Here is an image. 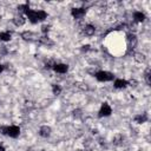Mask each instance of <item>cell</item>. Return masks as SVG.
Segmentation results:
<instances>
[{"label":"cell","instance_id":"cell-1","mask_svg":"<svg viewBox=\"0 0 151 151\" xmlns=\"http://www.w3.org/2000/svg\"><path fill=\"white\" fill-rule=\"evenodd\" d=\"M28 18V20L32 22V24H37L39 21H42L47 18V13L42 9H39V11H33V9H28L26 13H25Z\"/></svg>","mask_w":151,"mask_h":151},{"label":"cell","instance_id":"cell-2","mask_svg":"<svg viewBox=\"0 0 151 151\" xmlns=\"http://www.w3.org/2000/svg\"><path fill=\"white\" fill-rule=\"evenodd\" d=\"M94 77H96V79L99 80V81H111V80H113V78H114L113 73L107 72V71H98V72H96Z\"/></svg>","mask_w":151,"mask_h":151},{"label":"cell","instance_id":"cell-3","mask_svg":"<svg viewBox=\"0 0 151 151\" xmlns=\"http://www.w3.org/2000/svg\"><path fill=\"white\" fill-rule=\"evenodd\" d=\"M137 42H138L137 37H136L133 33H127V34H126V44H127L129 51L133 50V48L137 46Z\"/></svg>","mask_w":151,"mask_h":151},{"label":"cell","instance_id":"cell-4","mask_svg":"<svg viewBox=\"0 0 151 151\" xmlns=\"http://www.w3.org/2000/svg\"><path fill=\"white\" fill-rule=\"evenodd\" d=\"M20 133V127L17 125H11V126H6V131L5 134L12 137V138H17Z\"/></svg>","mask_w":151,"mask_h":151},{"label":"cell","instance_id":"cell-5","mask_svg":"<svg viewBox=\"0 0 151 151\" xmlns=\"http://www.w3.org/2000/svg\"><path fill=\"white\" fill-rule=\"evenodd\" d=\"M111 113H112L111 106H110L107 103H103V105H101V107H100V110H99L98 116H99V117H107V116H110Z\"/></svg>","mask_w":151,"mask_h":151},{"label":"cell","instance_id":"cell-6","mask_svg":"<svg viewBox=\"0 0 151 151\" xmlns=\"http://www.w3.org/2000/svg\"><path fill=\"white\" fill-rule=\"evenodd\" d=\"M86 13V8L85 7H79V8H73L71 11V14L74 19H81Z\"/></svg>","mask_w":151,"mask_h":151},{"label":"cell","instance_id":"cell-7","mask_svg":"<svg viewBox=\"0 0 151 151\" xmlns=\"http://www.w3.org/2000/svg\"><path fill=\"white\" fill-rule=\"evenodd\" d=\"M21 38L26 41H34V40H38L39 37L35 33L31 32V31H25V32L21 33Z\"/></svg>","mask_w":151,"mask_h":151},{"label":"cell","instance_id":"cell-8","mask_svg":"<svg viewBox=\"0 0 151 151\" xmlns=\"http://www.w3.org/2000/svg\"><path fill=\"white\" fill-rule=\"evenodd\" d=\"M53 71H55L57 73H66L68 70V66L66 64H54L52 66Z\"/></svg>","mask_w":151,"mask_h":151},{"label":"cell","instance_id":"cell-9","mask_svg":"<svg viewBox=\"0 0 151 151\" xmlns=\"http://www.w3.org/2000/svg\"><path fill=\"white\" fill-rule=\"evenodd\" d=\"M94 32H96L94 26H92V25H90V24H88V25H85V26L83 27V34L86 35V37H91V35H93Z\"/></svg>","mask_w":151,"mask_h":151},{"label":"cell","instance_id":"cell-10","mask_svg":"<svg viewBox=\"0 0 151 151\" xmlns=\"http://www.w3.org/2000/svg\"><path fill=\"white\" fill-rule=\"evenodd\" d=\"M51 132H52V130H51V127L47 126V125H42V126L39 129V134H40L41 137H44V138L50 137V136H51Z\"/></svg>","mask_w":151,"mask_h":151},{"label":"cell","instance_id":"cell-11","mask_svg":"<svg viewBox=\"0 0 151 151\" xmlns=\"http://www.w3.org/2000/svg\"><path fill=\"white\" fill-rule=\"evenodd\" d=\"M38 42H39L40 45H44V46H52V45H53V41H52L48 37H46V35L38 38Z\"/></svg>","mask_w":151,"mask_h":151},{"label":"cell","instance_id":"cell-12","mask_svg":"<svg viewBox=\"0 0 151 151\" xmlns=\"http://www.w3.org/2000/svg\"><path fill=\"white\" fill-rule=\"evenodd\" d=\"M113 144L117 145V146H122L124 144V136L120 134V133H117L114 137H113Z\"/></svg>","mask_w":151,"mask_h":151},{"label":"cell","instance_id":"cell-13","mask_svg":"<svg viewBox=\"0 0 151 151\" xmlns=\"http://www.w3.org/2000/svg\"><path fill=\"white\" fill-rule=\"evenodd\" d=\"M12 21H13V24H14L15 26H22V25L25 24L26 19H25L22 15H17V17H14V18L12 19Z\"/></svg>","mask_w":151,"mask_h":151},{"label":"cell","instance_id":"cell-14","mask_svg":"<svg viewBox=\"0 0 151 151\" xmlns=\"http://www.w3.org/2000/svg\"><path fill=\"white\" fill-rule=\"evenodd\" d=\"M129 85V81L124 80V79H116L114 80V87L116 88H124Z\"/></svg>","mask_w":151,"mask_h":151},{"label":"cell","instance_id":"cell-15","mask_svg":"<svg viewBox=\"0 0 151 151\" xmlns=\"http://www.w3.org/2000/svg\"><path fill=\"white\" fill-rule=\"evenodd\" d=\"M133 19H134L136 22H143V21L145 20V14L137 11V12L133 13Z\"/></svg>","mask_w":151,"mask_h":151},{"label":"cell","instance_id":"cell-16","mask_svg":"<svg viewBox=\"0 0 151 151\" xmlns=\"http://www.w3.org/2000/svg\"><path fill=\"white\" fill-rule=\"evenodd\" d=\"M147 120V114L146 113H142V114H137L134 116V122L138 124H143Z\"/></svg>","mask_w":151,"mask_h":151},{"label":"cell","instance_id":"cell-17","mask_svg":"<svg viewBox=\"0 0 151 151\" xmlns=\"http://www.w3.org/2000/svg\"><path fill=\"white\" fill-rule=\"evenodd\" d=\"M133 58H134V60L138 61V63H144V61L146 60V58H145V55H144L143 53H134V54H133Z\"/></svg>","mask_w":151,"mask_h":151},{"label":"cell","instance_id":"cell-18","mask_svg":"<svg viewBox=\"0 0 151 151\" xmlns=\"http://www.w3.org/2000/svg\"><path fill=\"white\" fill-rule=\"evenodd\" d=\"M144 78H145L146 84H147V85H151V71H150L149 67L146 68V71H145V73H144Z\"/></svg>","mask_w":151,"mask_h":151},{"label":"cell","instance_id":"cell-19","mask_svg":"<svg viewBox=\"0 0 151 151\" xmlns=\"http://www.w3.org/2000/svg\"><path fill=\"white\" fill-rule=\"evenodd\" d=\"M0 39L2 41H9L11 40V33L9 32H1L0 33Z\"/></svg>","mask_w":151,"mask_h":151},{"label":"cell","instance_id":"cell-20","mask_svg":"<svg viewBox=\"0 0 151 151\" xmlns=\"http://www.w3.org/2000/svg\"><path fill=\"white\" fill-rule=\"evenodd\" d=\"M52 92H53V94L58 96V94H60V92H61V87H60L59 85H57V84H53V85H52Z\"/></svg>","mask_w":151,"mask_h":151},{"label":"cell","instance_id":"cell-21","mask_svg":"<svg viewBox=\"0 0 151 151\" xmlns=\"http://www.w3.org/2000/svg\"><path fill=\"white\" fill-rule=\"evenodd\" d=\"M74 85H76L77 88H79V90H81V91H86V90H87V85H86L85 83H77V84H74Z\"/></svg>","mask_w":151,"mask_h":151},{"label":"cell","instance_id":"cell-22","mask_svg":"<svg viewBox=\"0 0 151 151\" xmlns=\"http://www.w3.org/2000/svg\"><path fill=\"white\" fill-rule=\"evenodd\" d=\"M41 31H42L44 33H47V32L50 31V26H48V25H44V26L41 27Z\"/></svg>","mask_w":151,"mask_h":151},{"label":"cell","instance_id":"cell-23","mask_svg":"<svg viewBox=\"0 0 151 151\" xmlns=\"http://www.w3.org/2000/svg\"><path fill=\"white\" fill-rule=\"evenodd\" d=\"M81 51H83V52L90 51V45H84V46H81Z\"/></svg>","mask_w":151,"mask_h":151},{"label":"cell","instance_id":"cell-24","mask_svg":"<svg viewBox=\"0 0 151 151\" xmlns=\"http://www.w3.org/2000/svg\"><path fill=\"white\" fill-rule=\"evenodd\" d=\"M72 113H73V116H74V117H77V118L81 116V114H80V110H74Z\"/></svg>","mask_w":151,"mask_h":151},{"label":"cell","instance_id":"cell-25","mask_svg":"<svg viewBox=\"0 0 151 151\" xmlns=\"http://www.w3.org/2000/svg\"><path fill=\"white\" fill-rule=\"evenodd\" d=\"M4 70H5V66H4V65H1V64H0V73H1V72H2V71H4Z\"/></svg>","mask_w":151,"mask_h":151},{"label":"cell","instance_id":"cell-26","mask_svg":"<svg viewBox=\"0 0 151 151\" xmlns=\"http://www.w3.org/2000/svg\"><path fill=\"white\" fill-rule=\"evenodd\" d=\"M0 151H5V147H4V146H1V145H0Z\"/></svg>","mask_w":151,"mask_h":151}]
</instances>
